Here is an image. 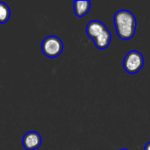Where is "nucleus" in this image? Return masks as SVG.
<instances>
[{
	"instance_id": "obj_1",
	"label": "nucleus",
	"mask_w": 150,
	"mask_h": 150,
	"mask_svg": "<svg viewBox=\"0 0 150 150\" xmlns=\"http://www.w3.org/2000/svg\"><path fill=\"white\" fill-rule=\"evenodd\" d=\"M113 24L118 36L124 40H131L136 32L137 21L134 13L128 10H120L113 16Z\"/></svg>"
},
{
	"instance_id": "obj_6",
	"label": "nucleus",
	"mask_w": 150,
	"mask_h": 150,
	"mask_svg": "<svg viewBox=\"0 0 150 150\" xmlns=\"http://www.w3.org/2000/svg\"><path fill=\"white\" fill-rule=\"evenodd\" d=\"M91 10V1H75L74 2V11L77 17L85 16Z\"/></svg>"
},
{
	"instance_id": "obj_4",
	"label": "nucleus",
	"mask_w": 150,
	"mask_h": 150,
	"mask_svg": "<svg viewBox=\"0 0 150 150\" xmlns=\"http://www.w3.org/2000/svg\"><path fill=\"white\" fill-rule=\"evenodd\" d=\"M41 50L47 57L55 58L62 54L63 43L56 36H48L42 41Z\"/></svg>"
},
{
	"instance_id": "obj_3",
	"label": "nucleus",
	"mask_w": 150,
	"mask_h": 150,
	"mask_svg": "<svg viewBox=\"0 0 150 150\" xmlns=\"http://www.w3.org/2000/svg\"><path fill=\"white\" fill-rule=\"evenodd\" d=\"M144 58L142 53L136 50L129 51L123 61L124 69L129 74H136L138 73L144 65Z\"/></svg>"
},
{
	"instance_id": "obj_2",
	"label": "nucleus",
	"mask_w": 150,
	"mask_h": 150,
	"mask_svg": "<svg viewBox=\"0 0 150 150\" xmlns=\"http://www.w3.org/2000/svg\"><path fill=\"white\" fill-rule=\"evenodd\" d=\"M87 35L93 40L98 49H105L111 43L112 33L104 23L99 20H91L86 25Z\"/></svg>"
},
{
	"instance_id": "obj_9",
	"label": "nucleus",
	"mask_w": 150,
	"mask_h": 150,
	"mask_svg": "<svg viewBox=\"0 0 150 150\" xmlns=\"http://www.w3.org/2000/svg\"><path fill=\"white\" fill-rule=\"evenodd\" d=\"M120 150H128V149H120Z\"/></svg>"
},
{
	"instance_id": "obj_7",
	"label": "nucleus",
	"mask_w": 150,
	"mask_h": 150,
	"mask_svg": "<svg viewBox=\"0 0 150 150\" xmlns=\"http://www.w3.org/2000/svg\"><path fill=\"white\" fill-rule=\"evenodd\" d=\"M10 16L11 11L9 6L6 4L0 2V24L7 22L10 18Z\"/></svg>"
},
{
	"instance_id": "obj_5",
	"label": "nucleus",
	"mask_w": 150,
	"mask_h": 150,
	"mask_svg": "<svg viewBox=\"0 0 150 150\" xmlns=\"http://www.w3.org/2000/svg\"><path fill=\"white\" fill-rule=\"evenodd\" d=\"M22 144L25 149H37L41 144V137L37 132H28L23 137Z\"/></svg>"
},
{
	"instance_id": "obj_8",
	"label": "nucleus",
	"mask_w": 150,
	"mask_h": 150,
	"mask_svg": "<svg viewBox=\"0 0 150 150\" xmlns=\"http://www.w3.org/2000/svg\"><path fill=\"white\" fill-rule=\"evenodd\" d=\"M144 150H150V142H148V143L145 145V147H144Z\"/></svg>"
}]
</instances>
